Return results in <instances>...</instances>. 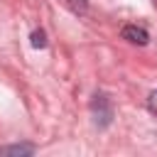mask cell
<instances>
[{"instance_id":"6da1fadb","label":"cell","mask_w":157,"mask_h":157,"mask_svg":"<svg viewBox=\"0 0 157 157\" xmlns=\"http://www.w3.org/2000/svg\"><path fill=\"white\" fill-rule=\"evenodd\" d=\"M91 110H93V120H96V125L98 128H105V125H110V118H113V108H110V103H108V98L105 96H96L93 98V103H91Z\"/></svg>"},{"instance_id":"7a4b0ae2","label":"cell","mask_w":157,"mask_h":157,"mask_svg":"<svg viewBox=\"0 0 157 157\" xmlns=\"http://www.w3.org/2000/svg\"><path fill=\"white\" fill-rule=\"evenodd\" d=\"M123 39H128V42H132V44L145 47V44L150 42V34H147V29H145V27H137V25H125V27H123Z\"/></svg>"},{"instance_id":"3957f363","label":"cell","mask_w":157,"mask_h":157,"mask_svg":"<svg viewBox=\"0 0 157 157\" xmlns=\"http://www.w3.org/2000/svg\"><path fill=\"white\" fill-rule=\"evenodd\" d=\"M32 152H34V145H29V142H20V145H2V147H0V155H15V157L32 155Z\"/></svg>"},{"instance_id":"277c9868","label":"cell","mask_w":157,"mask_h":157,"mask_svg":"<svg viewBox=\"0 0 157 157\" xmlns=\"http://www.w3.org/2000/svg\"><path fill=\"white\" fill-rule=\"evenodd\" d=\"M32 47H47V37H44L42 29L39 32H32Z\"/></svg>"},{"instance_id":"5b68a950","label":"cell","mask_w":157,"mask_h":157,"mask_svg":"<svg viewBox=\"0 0 157 157\" xmlns=\"http://www.w3.org/2000/svg\"><path fill=\"white\" fill-rule=\"evenodd\" d=\"M69 5H71V10L74 12H86V0H69Z\"/></svg>"},{"instance_id":"8992f818","label":"cell","mask_w":157,"mask_h":157,"mask_svg":"<svg viewBox=\"0 0 157 157\" xmlns=\"http://www.w3.org/2000/svg\"><path fill=\"white\" fill-rule=\"evenodd\" d=\"M155 96H157V91H155Z\"/></svg>"}]
</instances>
